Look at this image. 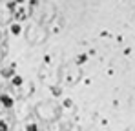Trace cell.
<instances>
[{
  "mask_svg": "<svg viewBox=\"0 0 135 131\" xmlns=\"http://www.w3.org/2000/svg\"><path fill=\"white\" fill-rule=\"evenodd\" d=\"M0 102H2V106H4V108L9 109V108H13V102H15V100H13L9 95H0Z\"/></svg>",
  "mask_w": 135,
  "mask_h": 131,
  "instance_id": "obj_1",
  "label": "cell"
},
{
  "mask_svg": "<svg viewBox=\"0 0 135 131\" xmlns=\"http://www.w3.org/2000/svg\"><path fill=\"white\" fill-rule=\"evenodd\" d=\"M13 75H15V71H13L11 67H9V69H4V71H2V77H6V78H9V77H13Z\"/></svg>",
  "mask_w": 135,
  "mask_h": 131,
  "instance_id": "obj_3",
  "label": "cell"
},
{
  "mask_svg": "<svg viewBox=\"0 0 135 131\" xmlns=\"http://www.w3.org/2000/svg\"><path fill=\"white\" fill-rule=\"evenodd\" d=\"M15 17H17L18 20H22V18H24V17H26V15H24V11H22V9H18V11L15 13Z\"/></svg>",
  "mask_w": 135,
  "mask_h": 131,
  "instance_id": "obj_5",
  "label": "cell"
},
{
  "mask_svg": "<svg viewBox=\"0 0 135 131\" xmlns=\"http://www.w3.org/2000/svg\"><path fill=\"white\" fill-rule=\"evenodd\" d=\"M11 33H13V35H20V26H18V24H13V26H11Z\"/></svg>",
  "mask_w": 135,
  "mask_h": 131,
  "instance_id": "obj_4",
  "label": "cell"
},
{
  "mask_svg": "<svg viewBox=\"0 0 135 131\" xmlns=\"http://www.w3.org/2000/svg\"><path fill=\"white\" fill-rule=\"evenodd\" d=\"M15 2H17V4H22V2H24V0H15Z\"/></svg>",
  "mask_w": 135,
  "mask_h": 131,
  "instance_id": "obj_9",
  "label": "cell"
},
{
  "mask_svg": "<svg viewBox=\"0 0 135 131\" xmlns=\"http://www.w3.org/2000/svg\"><path fill=\"white\" fill-rule=\"evenodd\" d=\"M11 82H13V86H15V87H18V86H22V84H24V78H22V77H18V75H13V77H11Z\"/></svg>",
  "mask_w": 135,
  "mask_h": 131,
  "instance_id": "obj_2",
  "label": "cell"
},
{
  "mask_svg": "<svg viewBox=\"0 0 135 131\" xmlns=\"http://www.w3.org/2000/svg\"><path fill=\"white\" fill-rule=\"evenodd\" d=\"M27 131H37V126L33 124V126H27Z\"/></svg>",
  "mask_w": 135,
  "mask_h": 131,
  "instance_id": "obj_7",
  "label": "cell"
},
{
  "mask_svg": "<svg viewBox=\"0 0 135 131\" xmlns=\"http://www.w3.org/2000/svg\"><path fill=\"white\" fill-rule=\"evenodd\" d=\"M0 131H9V128H7V124H6L4 120H0Z\"/></svg>",
  "mask_w": 135,
  "mask_h": 131,
  "instance_id": "obj_6",
  "label": "cell"
},
{
  "mask_svg": "<svg viewBox=\"0 0 135 131\" xmlns=\"http://www.w3.org/2000/svg\"><path fill=\"white\" fill-rule=\"evenodd\" d=\"M84 60H86V57H84V55H80V57H79V64H82Z\"/></svg>",
  "mask_w": 135,
  "mask_h": 131,
  "instance_id": "obj_8",
  "label": "cell"
}]
</instances>
